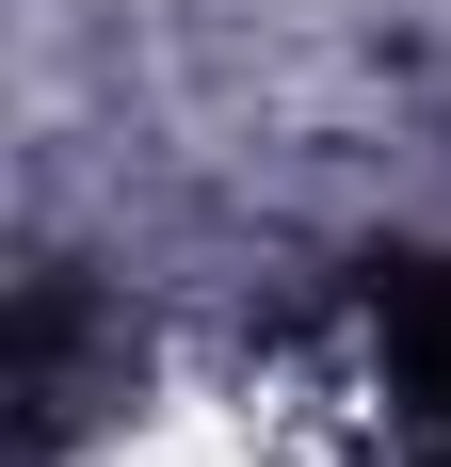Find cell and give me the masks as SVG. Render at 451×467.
Segmentation results:
<instances>
[{"label":"cell","mask_w":451,"mask_h":467,"mask_svg":"<svg viewBox=\"0 0 451 467\" xmlns=\"http://www.w3.org/2000/svg\"><path fill=\"white\" fill-rule=\"evenodd\" d=\"M371 338H387V387H404L419 451L451 467V258H387V290H371Z\"/></svg>","instance_id":"6da1fadb"}]
</instances>
